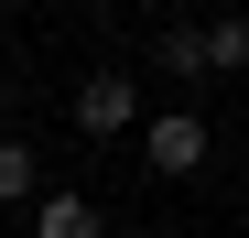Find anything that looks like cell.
<instances>
[{
  "label": "cell",
  "mask_w": 249,
  "mask_h": 238,
  "mask_svg": "<svg viewBox=\"0 0 249 238\" xmlns=\"http://www.w3.org/2000/svg\"><path fill=\"white\" fill-rule=\"evenodd\" d=\"M141 152H152V173H162V184H195V173H206V152H217V130H206L195 108H162Z\"/></svg>",
  "instance_id": "6da1fadb"
},
{
  "label": "cell",
  "mask_w": 249,
  "mask_h": 238,
  "mask_svg": "<svg viewBox=\"0 0 249 238\" xmlns=\"http://www.w3.org/2000/svg\"><path fill=\"white\" fill-rule=\"evenodd\" d=\"M33 238H108V217L87 195H33Z\"/></svg>",
  "instance_id": "3957f363"
},
{
  "label": "cell",
  "mask_w": 249,
  "mask_h": 238,
  "mask_svg": "<svg viewBox=\"0 0 249 238\" xmlns=\"http://www.w3.org/2000/svg\"><path fill=\"white\" fill-rule=\"evenodd\" d=\"M195 44H206V76H238L249 65V22L228 11V22H195Z\"/></svg>",
  "instance_id": "277c9868"
},
{
  "label": "cell",
  "mask_w": 249,
  "mask_h": 238,
  "mask_svg": "<svg viewBox=\"0 0 249 238\" xmlns=\"http://www.w3.org/2000/svg\"><path fill=\"white\" fill-rule=\"evenodd\" d=\"M152 65H162V76H206V44H195V22H162V33H152Z\"/></svg>",
  "instance_id": "5b68a950"
},
{
  "label": "cell",
  "mask_w": 249,
  "mask_h": 238,
  "mask_svg": "<svg viewBox=\"0 0 249 238\" xmlns=\"http://www.w3.org/2000/svg\"><path fill=\"white\" fill-rule=\"evenodd\" d=\"M0 206H33V152L0 141Z\"/></svg>",
  "instance_id": "8992f818"
},
{
  "label": "cell",
  "mask_w": 249,
  "mask_h": 238,
  "mask_svg": "<svg viewBox=\"0 0 249 238\" xmlns=\"http://www.w3.org/2000/svg\"><path fill=\"white\" fill-rule=\"evenodd\" d=\"M65 119H76V130H87V141H119V130H130V119H141V87H130V76H119V65H98L87 87L65 98Z\"/></svg>",
  "instance_id": "7a4b0ae2"
}]
</instances>
